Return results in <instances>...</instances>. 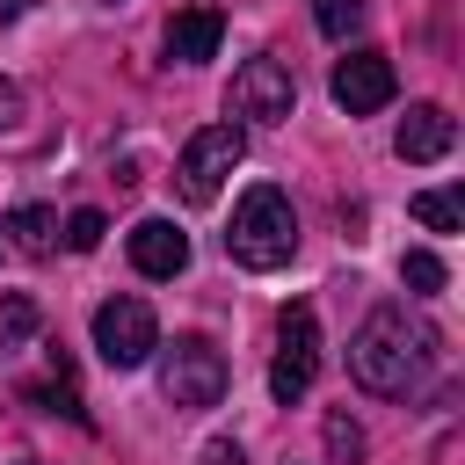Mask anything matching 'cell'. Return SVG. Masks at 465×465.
Returning <instances> with one entry per match:
<instances>
[{"label":"cell","instance_id":"obj_7","mask_svg":"<svg viewBox=\"0 0 465 465\" xmlns=\"http://www.w3.org/2000/svg\"><path fill=\"white\" fill-rule=\"evenodd\" d=\"M225 109L247 116V124H283V116L298 109V80H291V65H283V58H247V65L232 73Z\"/></svg>","mask_w":465,"mask_h":465},{"label":"cell","instance_id":"obj_11","mask_svg":"<svg viewBox=\"0 0 465 465\" xmlns=\"http://www.w3.org/2000/svg\"><path fill=\"white\" fill-rule=\"evenodd\" d=\"M218 36H225V15L218 7H182L167 22V58L174 65H203V58H218Z\"/></svg>","mask_w":465,"mask_h":465},{"label":"cell","instance_id":"obj_20","mask_svg":"<svg viewBox=\"0 0 465 465\" xmlns=\"http://www.w3.org/2000/svg\"><path fill=\"white\" fill-rule=\"evenodd\" d=\"M15 124H22V87L0 73V131H15Z\"/></svg>","mask_w":465,"mask_h":465},{"label":"cell","instance_id":"obj_8","mask_svg":"<svg viewBox=\"0 0 465 465\" xmlns=\"http://www.w3.org/2000/svg\"><path fill=\"white\" fill-rule=\"evenodd\" d=\"M327 87H334V102H341L349 116H371V109H385V102H392V87H400V80H392V58H385V51H349V58L334 65V80H327Z\"/></svg>","mask_w":465,"mask_h":465},{"label":"cell","instance_id":"obj_12","mask_svg":"<svg viewBox=\"0 0 465 465\" xmlns=\"http://www.w3.org/2000/svg\"><path fill=\"white\" fill-rule=\"evenodd\" d=\"M7 240H15L22 254L44 262V254L58 247V211H44V203H15V211H7Z\"/></svg>","mask_w":465,"mask_h":465},{"label":"cell","instance_id":"obj_9","mask_svg":"<svg viewBox=\"0 0 465 465\" xmlns=\"http://www.w3.org/2000/svg\"><path fill=\"white\" fill-rule=\"evenodd\" d=\"M392 145H400V160H443V153L458 145V116H450L443 102H414V109L400 116Z\"/></svg>","mask_w":465,"mask_h":465},{"label":"cell","instance_id":"obj_15","mask_svg":"<svg viewBox=\"0 0 465 465\" xmlns=\"http://www.w3.org/2000/svg\"><path fill=\"white\" fill-rule=\"evenodd\" d=\"M407 211H414L429 232H458V218H465V211H458V189H421Z\"/></svg>","mask_w":465,"mask_h":465},{"label":"cell","instance_id":"obj_5","mask_svg":"<svg viewBox=\"0 0 465 465\" xmlns=\"http://www.w3.org/2000/svg\"><path fill=\"white\" fill-rule=\"evenodd\" d=\"M94 349L109 371H138L153 349H160V320L145 298H102L94 305Z\"/></svg>","mask_w":465,"mask_h":465},{"label":"cell","instance_id":"obj_3","mask_svg":"<svg viewBox=\"0 0 465 465\" xmlns=\"http://www.w3.org/2000/svg\"><path fill=\"white\" fill-rule=\"evenodd\" d=\"M225 385H232L225 356H218L203 334H174V349L160 356V392H167L174 407H218Z\"/></svg>","mask_w":465,"mask_h":465},{"label":"cell","instance_id":"obj_17","mask_svg":"<svg viewBox=\"0 0 465 465\" xmlns=\"http://www.w3.org/2000/svg\"><path fill=\"white\" fill-rule=\"evenodd\" d=\"M312 22H320V36L349 44V36L363 29V0H312Z\"/></svg>","mask_w":465,"mask_h":465},{"label":"cell","instance_id":"obj_6","mask_svg":"<svg viewBox=\"0 0 465 465\" xmlns=\"http://www.w3.org/2000/svg\"><path fill=\"white\" fill-rule=\"evenodd\" d=\"M312 378H320V320H312V305H283V320H276V363H269V392L291 407V400L312 392Z\"/></svg>","mask_w":465,"mask_h":465},{"label":"cell","instance_id":"obj_22","mask_svg":"<svg viewBox=\"0 0 465 465\" xmlns=\"http://www.w3.org/2000/svg\"><path fill=\"white\" fill-rule=\"evenodd\" d=\"M29 7H36V0H0V29H7V22H22Z\"/></svg>","mask_w":465,"mask_h":465},{"label":"cell","instance_id":"obj_2","mask_svg":"<svg viewBox=\"0 0 465 465\" xmlns=\"http://www.w3.org/2000/svg\"><path fill=\"white\" fill-rule=\"evenodd\" d=\"M225 254H232L240 269H254V276H269V269H283V262L298 254V211H291V196H283L276 182H254V189L240 196L232 232H225Z\"/></svg>","mask_w":465,"mask_h":465},{"label":"cell","instance_id":"obj_14","mask_svg":"<svg viewBox=\"0 0 465 465\" xmlns=\"http://www.w3.org/2000/svg\"><path fill=\"white\" fill-rule=\"evenodd\" d=\"M29 341H36V298L7 291L0 298V349H29Z\"/></svg>","mask_w":465,"mask_h":465},{"label":"cell","instance_id":"obj_21","mask_svg":"<svg viewBox=\"0 0 465 465\" xmlns=\"http://www.w3.org/2000/svg\"><path fill=\"white\" fill-rule=\"evenodd\" d=\"M203 465H240V443H203Z\"/></svg>","mask_w":465,"mask_h":465},{"label":"cell","instance_id":"obj_19","mask_svg":"<svg viewBox=\"0 0 465 465\" xmlns=\"http://www.w3.org/2000/svg\"><path fill=\"white\" fill-rule=\"evenodd\" d=\"M58 232H65V247H73V254H94V247H102V232H109V218H102V211H73Z\"/></svg>","mask_w":465,"mask_h":465},{"label":"cell","instance_id":"obj_16","mask_svg":"<svg viewBox=\"0 0 465 465\" xmlns=\"http://www.w3.org/2000/svg\"><path fill=\"white\" fill-rule=\"evenodd\" d=\"M320 436H327V458H334V465H363V429H356L341 407L320 421Z\"/></svg>","mask_w":465,"mask_h":465},{"label":"cell","instance_id":"obj_4","mask_svg":"<svg viewBox=\"0 0 465 465\" xmlns=\"http://www.w3.org/2000/svg\"><path fill=\"white\" fill-rule=\"evenodd\" d=\"M240 160H247V131H240V124H203V131L182 145L174 182H182L189 203H218V189H225V174H232Z\"/></svg>","mask_w":465,"mask_h":465},{"label":"cell","instance_id":"obj_10","mask_svg":"<svg viewBox=\"0 0 465 465\" xmlns=\"http://www.w3.org/2000/svg\"><path fill=\"white\" fill-rule=\"evenodd\" d=\"M131 269L138 276H160V283L182 276L189 269V232H174L167 218H138L131 225Z\"/></svg>","mask_w":465,"mask_h":465},{"label":"cell","instance_id":"obj_18","mask_svg":"<svg viewBox=\"0 0 465 465\" xmlns=\"http://www.w3.org/2000/svg\"><path fill=\"white\" fill-rule=\"evenodd\" d=\"M400 283L429 298V291H443V262H436L429 247H414V254H400Z\"/></svg>","mask_w":465,"mask_h":465},{"label":"cell","instance_id":"obj_1","mask_svg":"<svg viewBox=\"0 0 465 465\" xmlns=\"http://www.w3.org/2000/svg\"><path fill=\"white\" fill-rule=\"evenodd\" d=\"M429 363H436V327L414 320L407 305H378L349 341V378L378 400H407L429 378Z\"/></svg>","mask_w":465,"mask_h":465},{"label":"cell","instance_id":"obj_13","mask_svg":"<svg viewBox=\"0 0 465 465\" xmlns=\"http://www.w3.org/2000/svg\"><path fill=\"white\" fill-rule=\"evenodd\" d=\"M51 371H58V378H51V385H29L22 400H29V407H44V414H65V421H87V407H80V392H73V378H65V356H58V349H51Z\"/></svg>","mask_w":465,"mask_h":465}]
</instances>
